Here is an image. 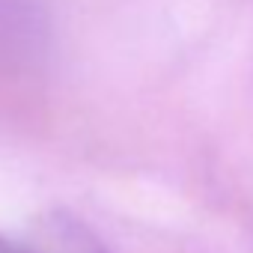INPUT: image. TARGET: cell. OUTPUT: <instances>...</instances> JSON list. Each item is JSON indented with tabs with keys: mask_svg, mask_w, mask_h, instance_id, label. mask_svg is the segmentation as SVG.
Here are the masks:
<instances>
[{
	"mask_svg": "<svg viewBox=\"0 0 253 253\" xmlns=\"http://www.w3.org/2000/svg\"><path fill=\"white\" fill-rule=\"evenodd\" d=\"M0 253H39V250H33V247H27V244H21V241H12V238H6V235H0ZM78 253H95V250L81 247Z\"/></svg>",
	"mask_w": 253,
	"mask_h": 253,
	"instance_id": "6da1fadb",
	"label": "cell"
}]
</instances>
